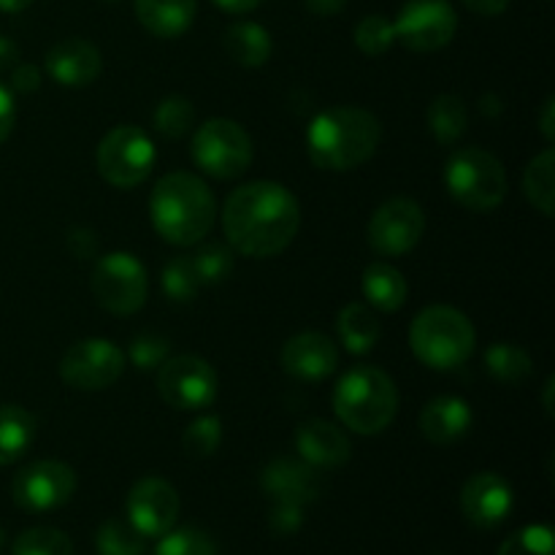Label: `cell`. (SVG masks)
I'll list each match as a JSON object with an SVG mask.
<instances>
[{"mask_svg": "<svg viewBox=\"0 0 555 555\" xmlns=\"http://www.w3.org/2000/svg\"><path fill=\"white\" fill-rule=\"evenodd\" d=\"M301 225L296 195L280 182H249L233 190L222 206V228L231 249L247 258L285 253Z\"/></svg>", "mask_w": 555, "mask_h": 555, "instance_id": "6da1fadb", "label": "cell"}, {"mask_svg": "<svg viewBox=\"0 0 555 555\" xmlns=\"http://www.w3.org/2000/svg\"><path fill=\"white\" fill-rule=\"evenodd\" d=\"M383 125L372 112L358 106L325 108L312 119L307 133L309 157L323 171H352L377 152Z\"/></svg>", "mask_w": 555, "mask_h": 555, "instance_id": "7a4b0ae2", "label": "cell"}, {"mask_svg": "<svg viewBox=\"0 0 555 555\" xmlns=\"http://www.w3.org/2000/svg\"><path fill=\"white\" fill-rule=\"evenodd\" d=\"M215 195L195 173H166L152 190V225L168 244L193 247V244L204 242L215 225Z\"/></svg>", "mask_w": 555, "mask_h": 555, "instance_id": "3957f363", "label": "cell"}, {"mask_svg": "<svg viewBox=\"0 0 555 555\" xmlns=\"http://www.w3.org/2000/svg\"><path fill=\"white\" fill-rule=\"evenodd\" d=\"M334 412L350 431L374 437L393 423L399 412V390L383 369L356 366L336 385Z\"/></svg>", "mask_w": 555, "mask_h": 555, "instance_id": "277c9868", "label": "cell"}, {"mask_svg": "<svg viewBox=\"0 0 555 555\" xmlns=\"http://www.w3.org/2000/svg\"><path fill=\"white\" fill-rule=\"evenodd\" d=\"M410 347L421 363L437 372L459 369L475 350V325L455 307H428L412 320Z\"/></svg>", "mask_w": 555, "mask_h": 555, "instance_id": "5b68a950", "label": "cell"}, {"mask_svg": "<svg viewBox=\"0 0 555 555\" xmlns=\"http://www.w3.org/2000/svg\"><path fill=\"white\" fill-rule=\"evenodd\" d=\"M444 184L464 209L477 215L496 211L507 198V171L502 160L480 146H464L448 157Z\"/></svg>", "mask_w": 555, "mask_h": 555, "instance_id": "8992f818", "label": "cell"}, {"mask_svg": "<svg viewBox=\"0 0 555 555\" xmlns=\"http://www.w3.org/2000/svg\"><path fill=\"white\" fill-rule=\"evenodd\" d=\"M193 160L215 179H236L253 163V139L238 122L225 117L209 119L193 135Z\"/></svg>", "mask_w": 555, "mask_h": 555, "instance_id": "52a82bcc", "label": "cell"}, {"mask_svg": "<svg viewBox=\"0 0 555 555\" xmlns=\"http://www.w3.org/2000/svg\"><path fill=\"white\" fill-rule=\"evenodd\" d=\"M155 144L135 125H119L98 144V173L119 190H133L155 168Z\"/></svg>", "mask_w": 555, "mask_h": 555, "instance_id": "ba28073f", "label": "cell"}, {"mask_svg": "<svg viewBox=\"0 0 555 555\" xmlns=\"http://www.w3.org/2000/svg\"><path fill=\"white\" fill-rule=\"evenodd\" d=\"M92 293L112 314H135L146 304L150 280L146 266L130 253H108L95 260Z\"/></svg>", "mask_w": 555, "mask_h": 555, "instance_id": "9c48e42d", "label": "cell"}, {"mask_svg": "<svg viewBox=\"0 0 555 555\" xmlns=\"http://www.w3.org/2000/svg\"><path fill=\"white\" fill-rule=\"evenodd\" d=\"M157 393L173 410H206L217 396V372L198 356L168 358L157 369Z\"/></svg>", "mask_w": 555, "mask_h": 555, "instance_id": "30bf717a", "label": "cell"}, {"mask_svg": "<svg viewBox=\"0 0 555 555\" xmlns=\"http://www.w3.org/2000/svg\"><path fill=\"white\" fill-rule=\"evenodd\" d=\"M396 41L412 52H437L453 41L459 14L448 0H410L393 22Z\"/></svg>", "mask_w": 555, "mask_h": 555, "instance_id": "8fae6325", "label": "cell"}, {"mask_svg": "<svg viewBox=\"0 0 555 555\" xmlns=\"http://www.w3.org/2000/svg\"><path fill=\"white\" fill-rule=\"evenodd\" d=\"M125 372V356L108 339H85L68 347L60 361V379L74 390L112 388Z\"/></svg>", "mask_w": 555, "mask_h": 555, "instance_id": "7c38bea8", "label": "cell"}, {"mask_svg": "<svg viewBox=\"0 0 555 555\" xmlns=\"http://www.w3.org/2000/svg\"><path fill=\"white\" fill-rule=\"evenodd\" d=\"M426 215L412 198H390L374 211L369 222V244L383 258H401L421 244Z\"/></svg>", "mask_w": 555, "mask_h": 555, "instance_id": "4fadbf2b", "label": "cell"}, {"mask_svg": "<svg viewBox=\"0 0 555 555\" xmlns=\"http://www.w3.org/2000/svg\"><path fill=\"white\" fill-rule=\"evenodd\" d=\"M76 491V472L63 461H36L16 472L11 496L27 513H49L70 502Z\"/></svg>", "mask_w": 555, "mask_h": 555, "instance_id": "5bb4252c", "label": "cell"}, {"mask_svg": "<svg viewBox=\"0 0 555 555\" xmlns=\"http://www.w3.org/2000/svg\"><path fill=\"white\" fill-rule=\"evenodd\" d=\"M128 520L150 540H160L166 531L177 526L179 518V493L171 482L160 477H144L135 482L128 493Z\"/></svg>", "mask_w": 555, "mask_h": 555, "instance_id": "9a60e30c", "label": "cell"}, {"mask_svg": "<svg viewBox=\"0 0 555 555\" xmlns=\"http://www.w3.org/2000/svg\"><path fill=\"white\" fill-rule=\"evenodd\" d=\"M515 507L513 486L496 472H480L469 477L461 491V513L477 529H496Z\"/></svg>", "mask_w": 555, "mask_h": 555, "instance_id": "2e32d148", "label": "cell"}, {"mask_svg": "<svg viewBox=\"0 0 555 555\" xmlns=\"http://www.w3.org/2000/svg\"><path fill=\"white\" fill-rule=\"evenodd\" d=\"M282 369L291 374L293 379L301 383H320L328 379L339 366V350L331 341V336L320 334V331H304V334L291 336L282 347Z\"/></svg>", "mask_w": 555, "mask_h": 555, "instance_id": "e0dca14e", "label": "cell"}, {"mask_svg": "<svg viewBox=\"0 0 555 555\" xmlns=\"http://www.w3.org/2000/svg\"><path fill=\"white\" fill-rule=\"evenodd\" d=\"M260 488L274 504L307 507L320 496V477L314 466L301 459H274L260 475Z\"/></svg>", "mask_w": 555, "mask_h": 555, "instance_id": "ac0fdd59", "label": "cell"}, {"mask_svg": "<svg viewBox=\"0 0 555 555\" xmlns=\"http://www.w3.org/2000/svg\"><path fill=\"white\" fill-rule=\"evenodd\" d=\"M296 450L314 469H339L350 461L352 444L339 426L328 421H304L296 428Z\"/></svg>", "mask_w": 555, "mask_h": 555, "instance_id": "d6986e66", "label": "cell"}, {"mask_svg": "<svg viewBox=\"0 0 555 555\" xmlns=\"http://www.w3.org/2000/svg\"><path fill=\"white\" fill-rule=\"evenodd\" d=\"M47 70L63 87H87L101 76L103 57L95 43L85 38H65L49 49Z\"/></svg>", "mask_w": 555, "mask_h": 555, "instance_id": "ffe728a7", "label": "cell"}, {"mask_svg": "<svg viewBox=\"0 0 555 555\" xmlns=\"http://www.w3.org/2000/svg\"><path fill=\"white\" fill-rule=\"evenodd\" d=\"M417 426L431 444H453L472 428V406L459 396H437L423 406Z\"/></svg>", "mask_w": 555, "mask_h": 555, "instance_id": "44dd1931", "label": "cell"}, {"mask_svg": "<svg viewBox=\"0 0 555 555\" xmlns=\"http://www.w3.org/2000/svg\"><path fill=\"white\" fill-rule=\"evenodd\" d=\"M135 16L157 38H179L198 14V0H133Z\"/></svg>", "mask_w": 555, "mask_h": 555, "instance_id": "7402d4cb", "label": "cell"}, {"mask_svg": "<svg viewBox=\"0 0 555 555\" xmlns=\"http://www.w3.org/2000/svg\"><path fill=\"white\" fill-rule=\"evenodd\" d=\"M361 285L366 301L374 309H379V312H396V309H401L406 301V293H410L404 274L399 269H393L390 263H383V260L366 266V271L361 276Z\"/></svg>", "mask_w": 555, "mask_h": 555, "instance_id": "603a6c76", "label": "cell"}, {"mask_svg": "<svg viewBox=\"0 0 555 555\" xmlns=\"http://www.w3.org/2000/svg\"><path fill=\"white\" fill-rule=\"evenodd\" d=\"M336 331H339L341 345H345L352 356H366V352H372L374 347H377L383 325H379L372 307L352 301L339 312Z\"/></svg>", "mask_w": 555, "mask_h": 555, "instance_id": "cb8c5ba5", "label": "cell"}, {"mask_svg": "<svg viewBox=\"0 0 555 555\" xmlns=\"http://www.w3.org/2000/svg\"><path fill=\"white\" fill-rule=\"evenodd\" d=\"M36 439V417L16 404H0V466L20 461Z\"/></svg>", "mask_w": 555, "mask_h": 555, "instance_id": "d4e9b609", "label": "cell"}, {"mask_svg": "<svg viewBox=\"0 0 555 555\" xmlns=\"http://www.w3.org/2000/svg\"><path fill=\"white\" fill-rule=\"evenodd\" d=\"M225 49L242 68H260L271 57V36L258 22H236L228 27Z\"/></svg>", "mask_w": 555, "mask_h": 555, "instance_id": "484cf974", "label": "cell"}, {"mask_svg": "<svg viewBox=\"0 0 555 555\" xmlns=\"http://www.w3.org/2000/svg\"><path fill=\"white\" fill-rule=\"evenodd\" d=\"M428 128H431L434 139L442 146L459 144L461 135L466 133V125H469V112H466V103L459 95H437L428 106Z\"/></svg>", "mask_w": 555, "mask_h": 555, "instance_id": "4316f807", "label": "cell"}, {"mask_svg": "<svg viewBox=\"0 0 555 555\" xmlns=\"http://www.w3.org/2000/svg\"><path fill=\"white\" fill-rule=\"evenodd\" d=\"M486 369L496 383L502 385H524L526 379L534 372V361H531L529 352L518 345H509V341H496L486 350Z\"/></svg>", "mask_w": 555, "mask_h": 555, "instance_id": "83f0119b", "label": "cell"}, {"mask_svg": "<svg viewBox=\"0 0 555 555\" xmlns=\"http://www.w3.org/2000/svg\"><path fill=\"white\" fill-rule=\"evenodd\" d=\"M524 193L529 204L545 217L555 211V152L545 150L529 163L524 173Z\"/></svg>", "mask_w": 555, "mask_h": 555, "instance_id": "f1b7e54d", "label": "cell"}, {"mask_svg": "<svg viewBox=\"0 0 555 555\" xmlns=\"http://www.w3.org/2000/svg\"><path fill=\"white\" fill-rule=\"evenodd\" d=\"M98 555H144L146 537L128 518H108L95 534Z\"/></svg>", "mask_w": 555, "mask_h": 555, "instance_id": "f546056e", "label": "cell"}, {"mask_svg": "<svg viewBox=\"0 0 555 555\" xmlns=\"http://www.w3.org/2000/svg\"><path fill=\"white\" fill-rule=\"evenodd\" d=\"M11 555H74V542L65 531L36 526L16 537Z\"/></svg>", "mask_w": 555, "mask_h": 555, "instance_id": "4dcf8cb0", "label": "cell"}, {"mask_svg": "<svg viewBox=\"0 0 555 555\" xmlns=\"http://www.w3.org/2000/svg\"><path fill=\"white\" fill-rule=\"evenodd\" d=\"M195 125V108L190 98L184 95H168L157 103L155 108V128L166 139H182L193 130Z\"/></svg>", "mask_w": 555, "mask_h": 555, "instance_id": "1f68e13d", "label": "cell"}, {"mask_svg": "<svg viewBox=\"0 0 555 555\" xmlns=\"http://www.w3.org/2000/svg\"><path fill=\"white\" fill-rule=\"evenodd\" d=\"M160 285H163V293H166L173 304L195 301V296H198L201 291V280L198 274H195L193 258L168 260L166 269H163Z\"/></svg>", "mask_w": 555, "mask_h": 555, "instance_id": "d6a6232c", "label": "cell"}, {"mask_svg": "<svg viewBox=\"0 0 555 555\" xmlns=\"http://www.w3.org/2000/svg\"><path fill=\"white\" fill-rule=\"evenodd\" d=\"M155 555H217V545L206 531L195 526L171 529L160 537Z\"/></svg>", "mask_w": 555, "mask_h": 555, "instance_id": "836d02e7", "label": "cell"}, {"mask_svg": "<svg viewBox=\"0 0 555 555\" xmlns=\"http://www.w3.org/2000/svg\"><path fill=\"white\" fill-rule=\"evenodd\" d=\"M396 43V30L393 22L383 14H369L363 16L356 25V47L361 49L369 57H379V54L388 52Z\"/></svg>", "mask_w": 555, "mask_h": 555, "instance_id": "e575fe53", "label": "cell"}, {"mask_svg": "<svg viewBox=\"0 0 555 555\" xmlns=\"http://www.w3.org/2000/svg\"><path fill=\"white\" fill-rule=\"evenodd\" d=\"M193 266L201 285H217L233 271V249L217 242L201 244L193 255Z\"/></svg>", "mask_w": 555, "mask_h": 555, "instance_id": "d590c367", "label": "cell"}, {"mask_svg": "<svg viewBox=\"0 0 555 555\" xmlns=\"http://www.w3.org/2000/svg\"><path fill=\"white\" fill-rule=\"evenodd\" d=\"M499 555H555L553 529L545 524L526 526V529L515 531L513 537L504 540Z\"/></svg>", "mask_w": 555, "mask_h": 555, "instance_id": "8d00e7d4", "label": "cell"}, {"mask_svg": "<svg viewBox=\"0 0 555 555\" xmlns=\"http://www.w3.org/2000/svg\"><path fill=\"white\" fill-rule=\"evenodd\" d=\"M222 442V423L220 417L204 415L198 421H193L184 431L182 444L193 459H209V455L217 453Z\"/></svg>", "mask_w": 555, "mask_h": 555, "instance_id": "74e56055", "label": "cell"}, {"mask_svg": "<svg viewBox=\"0 0 555 555\" xmlns=\"http://www.w3.org/2000/svg\"><path fill=\"white\" fill-rule=\"evenodd\" d=\"M130 363L141 372H150V369H160L163 361L171 358V341L163 334H155V331H144V334L135 336L130 341Z\"/></svg>", "mask_w": 555, "mask_h": 555, "instance_id": "f35d334b", "label": "cell"}, {"mask_svg": "<svg viewBox=\"0 0 555 555\" xmlns=\"http://www.w3.org/2000/svg\"><path fill=\"white\" fill-rule=\"evenodd\" d=\"M269 524L271 531H276V534H296L304 526V507H298V504H274L269 513Z\"/></svg>", "mask_w": 555, "mask_h": 555, "instance_id": "ab89813d", "label": "cell"}, {"mask_svg": "<svg viewBox=\"0 0 555 555\" xmlns=\"http://www.w3.org/2000/svg\"><path fill=\"white\" fill-rule=\"evenodd\" d=\"M65 244H68V253L79 260L95 258L98 247H101L95 231H90V228H70Z\"/></svg>", "mask_w": 555, "mask_h": 555, "instance_id": "60d3db41", "label": "cell"}, {"mask_svg": "<svg viewBox=\"0 0 555 555\" xmlns=\"http://www.w3.org/2000/svg\"><path fill=\"white\" fill-rule=\"evenodd\" d=\"M16 122V106H14V98H11L9 87L0 85V144L11 135Z\"/></svg>", "mask_w": 555, "mask_h": 555, "instance_id": "b9f144b4", "label": "cell"}, {"mask_svg": "<svg viewBox=\"0 0 555 555\" xmlns=\"http://www.w3.org/2000/svg\"><path fill=\"white\" fill-rule=\"evenodd\" d=\"M11 87L16 92H36L41 87V74H38L36 65H16L14 74H11Z\"/></svg>", "mask_w": 555, "mask_h": 555, "instance_id": "7bdbcfd3", "label": "cell"}, {"mask_svg": "<svg viewBox=\"0 0 555 555\" xmlns=\"http://www.w3.org/2000/svg\"><path fill=\"white\" fill-rule=\"evenodd\" d=\"M464 5L480 16H499L507 11L509 0H464Z\"/></svg>", "mask_w": 555, "mask_h": 555, "instance_id": "ee69618b", "label": "cell"}, {"mask_svg": "<svg viewBox=\"0 0 555 555\" xmlns=\"http://www.w3.org/2000/svg\"><path fill=\"white\" fill-rule=\"evenodd\" d=\"M304 5L318 16H336L345 11L347 0H304Z\"/></svg>", "mask_w": 555, "mask_h": 555, "instance_id": "f6af8a7d", "label": "cell"}, {"mask_svg": "<svg viewBox=\"0 0 555 555\" xmlns=\"http://www.w3.org/2000/svg\"><path fill=\"white\" fill-rule=\"evenodd\" d=\"M263 0H215L217 9H222L225 14H249L255 11Z\"/></svg>", "mask_w": 555, "mask_h": 555, "instance_id": "bcb514c9", "label": "cell"}, {"mask_svg": "<svg viewBox=\"0 0 555 555\" xmlns=\"http://www.w3.org/2000/svg\"><path fill=\"white\" fill-rule=\"evenodd\" d=\"M540 130H542V135H545L547 141L555 139V103H553V98H547L545 106H542Z\"/></svg>", "mask_w": 555, "mask_h": 555, "instance_id": "7dc6e473", "label": "cell"}, {"mask_svg": "<svg viewBox=\"0 0 555 555\" xmlns=\"http://www.w3.org/2000/svg\"><path fill=\"white\" fill-rule=\"evenodd\" d=\"M20 60V47L11 38L0 36V68H11Z\"/></svg>", "mask_w": 555, "mask_h": 555, "instance_id": "c3c4849f", "label": "cell"}, {"mask_svg": "<svg viewBox=\"0 0 555 555\" xmlns=\"http://www.w3.org/2000/svg\"><path fill=\"white\" fill-rule=\"evenodd\" d=\"M30 3L33 0H0V11H5V14H20Z\"/></svg>", "mask_w": 555, "mask_h": 555, "instance_id": "681fc988", "label": "cell"}, {"mask_svg": "<svg viewBox=\"0 0 555 555\" xmlns=\"http://www.w3.org/2000/svg\"><path fill=\"white\" fill-rule=\"evenodd\" d=\"M482 114H491V117H496L499 112H502V106H499V98L496 95H486L482 98Z\"/></svg>", "mask_w": 555, "mask_h": 555, "instance_id": "f907efd6", "label": "cell"}, {"mask_svg": "<svg viewBox=\"0 0 555 555\" xmlns=\"http://www.w3.org/2000/svg\"><path fill=\"white\" fill-rule=\"evenodd\" d=\"M551 396H553V377L547 379V385H545V412H547V415H553V399H551Z\"/></svg>", "mask_w": 555, "mask_h": 555, "instance_id": "816d5d0a", "label": "cell"}, {"mask_svg": "<svg viewBox=\"0 0 555 555\" xmlns=\"http://www.w3.org/2000/svg\"><path fill=\"white\" fill-rule=\"evenodd\" d=\"M3 542H5V534H3V529H0V547H3Z\"/></svg>", "mask_w": 555, "mask_h": 555, "instance_id": "f5cc1de1", "label": "cell"}, {"mask_svg": "<svg viewBox=\"0 0 555 555\" xmlns=\"http://www.w3.org/2000/svg\"><path fill=\"white\" fill-rule=\"evenodd\" d=\"M106 3H119V0H106Z\"/></svg>", "mask_w": 555, "mask_h": 555, "instance_id": "db71d44e", "label": "cell"}]
</instances>
